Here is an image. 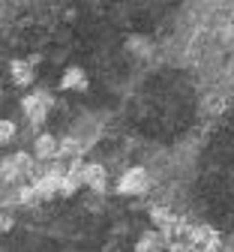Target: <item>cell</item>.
Segmentation results:
<instances>
[{"mask_svg":"<svg viewBox=\"0 0 234 252\" xmlns=\"http://www.w3.org/2000/svg\"><path fill=\"white\" fill-rule=\"evenodd\" d=\"M0 177L6 183H21L24 177H36V159L24 150H18L12 156H3V159H0Z\"/></svg>","mask_w":234,"mask_h":252,"instance_id":"1","label":"cell"},{"mask_svg":"<svg viewBox=\"0 0 234 252\" xmlns=\"http://www.w3.org/2000/svg\"><path fill=\"white\" fill-rule=\"evenodd\" d=\"M54 108V93L45 90V87H36V90H30L27 96L21 99V111L27 114V120L33 126H42V120L48 117V111Z\"/></svg>","mask_w":234,"mask_h":252,"instance_id":"2","label":"cell"},{"mask_svg":"<svg viewBox=\"0 0 234 252\" xmlns=\"http://www.w3.org/2000/svg\"><path fill=\"white\" fill-rule=\"evenodd\" d=\"M147 189H150V177H147V171L141 165L126 168L120 174V180H117V192L120 195H144Z\"/></svg>","mask_w":234,"mask_h":252,"instance_id":"3","label":"cell"},{"mask_svg":"<svg viewBox=\"0 0 234 252\" xmlns=\"http://www.w3.org/2000/svg\"><path fill=\"white\" fill-rule=\"evenodd\" d=\"M186 237H189V246L201 249V252H216L219 249V231L210 228V225H189Z\"/></svg>","mask_w":234,"mask_h":252,"instance_id":"4","label":"cell"},{"mask_svg":"<svg viewBox=\"0 0 234 252\" xmlns=\"http://www.w3.org/2000/svg\"><path fill=\"white\" fill-rule=\"evenodd\" d=\"M78 180H81V186H90L99 195L108 192V171L102 165H96V162H84L81 171H78Z\"/></svg>","mask_w":234,"mask_h":252,"instance_id":"5","label":"cell"},{"mask_svg":"<svg viewBox=\"0 0 234 252\" xmlns=\"http://www.w3.org/2000/svg\"><path fill=\"white\" fill-rule=\"evenodd\" d=\"M60 87L63 90H75V93H84L90 87V75L81 69V66H69L63 75H60Z\"/></svg>","mask_w":234,"mask_h":252,"instance_id":"6","label":"cell"},{"mask_svg":"<svg viewBox=\"0 0 234 252\" xmlns=\"http://www.w3.org/2000/svg\"><path fill=\"white\" fill-rule=\"evenodd\" d=\"M33 159H42V162H54L57 159V138L42 132L33 141Z\"/></svg>","mask_w":234,"mask_h":252,"instance_id":"7","label":"cell"},{"mask_svg":"<svg viewBox=\"0 0 234 252\" xmlns=\"http://www.w3.org/2000/svg\"><path fill=\"white\" fill-rule=\"evenodd\" d=\"M60 180L63 177H51V174H39V177H33V189H36V195H39V201H48V198H54L57 192H60Z\"/></svg>","mask_w":234,"mask_h":252,"instance_id":"8","label":"cell"},{"mask_svg":"<svg viewBox=\"0 0 234 252\" xmlns=\"http://www.w3.org/2000/svg\"><path fill=\"white\" fill-rule=\"evenodd\" d=\"M9 75H12V81L18 84V87H30L33 84V78H36V69L30 66L27 60H9Z\"/></svg>","mask_w":234,"mask_h":252,"instance_id":"9","label":"cell"},{"mask_svg":"<svg viewBox=\"0 0 234 252\" xmlns=\"http://www.w3.org/2000/svg\"><path fill=\"white\" fill-rule=\"evenodd\" d=\"M81 141L78 138H72V135H66V138H60L57 141V159H63V162H75V159H81Z\"/></svg>","mask_w":234,"mask_h":252,"instance_id":"10","label":"cell"},{"mask_svg":"<svg viewBox=\"0 0 234 252\" xmlns=\"http://www.w3.org/2000/svg\"><path fill=\"white\" fill-rule=\"evenodd\" d=\"M165 249V240L159 231H144L135 243V252H162Z\"/></svg>","mask_w":234,"mask_h":252,"instance_id":"11","label":"cell"},{"mask_svg":"<svg viewBox=\"0 0 234 252\" xmlns=\"http://www.w3.org/2000/svg\"><path fill=\"white\" fill-rule=\"evenodd\" d=\"M18 204H21V207H36V204H42V201H39L36 189H33L30 183H21V186H18Z\"/></svg>","mask_w":234,"mask_h":252,"instance_id":"12","label":"cell"},{"mask_svg":"<svg viewBox=\"0 0 234 252\" xmlns=\"http://www.w3.org/2000/svg\"><path fill=\"white\" fill-rule=\"evenodd\" d=\"M78 189H81V180H78V174H69V171H66V177L60 180V192H57V195H63V198H72V195L78 192Z\"/></svg>","mask_w":234,"mask_h":252,"instance_id":"13","label":"cell"},{"mask_svg":"<svg viewBox=\"0 0 234 252\" xmlns=\"http://www.w3.org/2000/svg\"><path fill=\"white\" fill-rule=\"evenodd\" d=\"M15 138V123L12 120H0V147L9 144Z\"/></svg>","mask_w":234,"mask_h":252,"instance_id":"14","label":"cell"},{"mask_svg":"<svg viewBox=\"0 0 234 252\" xmlns=\"http://www.w3.org/2000/svg\"><path fill=\"white\" fill-rule=\"evenodd\" d=\"M12 225H15V219H12L9 213H0V234H6V231H12Z\"/></svg>","mask_w":234,"mask_h":252,"instance_id":"15","label":"cell"},{"mask_svg":"<svg viewBox=\"0 0 234 252\" xmlns=\"http://www.w3.org/2000/svg\"><path fill=\"white\" fill-rule=\"evenodd\" d=\"M183 252H201V249H195V246H186V249H183Z\"/></svg>","mask_w":234,"mask_h":252,"instance_id":"16","label":"cell"},{"mask_svg":"<svg viewBox=\"0 0 234 252\" xmlns=\"http://www.w3.org/2000/svg\"><path fill=\"white\" fill-rule=\"evenodd\" d=\"M0 96H3V84H0Z\"/></svg>","mask_w":234,"mask_h":252,"instance_id":"17","label":"cell"},{"mask_svg":"<svg viewBox=\"0 0 234 252\" xmlns=\"http://www.w3.org/2000/svg\"><path fill=\"white\" fill-rule=\"evenodd\" d=\"M0 159H3V156H0Z\"/></svg>","mask_w":234,"mask_h":252,"instance_id":"18","label":"cell"}]
</instances>
